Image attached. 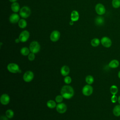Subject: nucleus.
<instances>
[{"instance_id":"obj_1","label":"nucleus","mask_w":120,"mask_h":120,"mask_svg":"<svg viewBox=\"0 0 120 120\" xmlns=\"http://www.w3.org/2000/svg\"><path fill=\"white\" fill-rule=\"evenodd\" d=\"M74 90L72 87L70 85H64L61 89L60 95L65 99L71 98L74 95Z\"/></svg>"},{"instance_id":"obj_2","label":"nucleus","mask_w":120,"mask_h":120,"mask_svg":"<svg viewBox=\"0 0 120 120\" xmlns=\"http://www.w3.org/2000/svg\"><path fill=\"white\" fill-rule=\"evenodd\" d=\"M29 49L31 52L37 53L40 50V45L39 43L36 41H32L30 45Z\"/></svg>"},{"instance_id":"obj_3","label":"nucleus","mask_w":120,"mask_h":120,"mask_svg":"<svg viewBox=\"0 0 120 120\" xmlns=\"http://www.w3.org/2000/svg\"><path fill=\"white\" fill-rule=\"evenodd\" d=\"M7 69L9 72L12 73H17L21 72L19 66L15 63H10L8 64L7 66Z\"/></svg>"},{"instance_id":"obj_4","label":"nucleus","mask_w":120,"mask_h":120,"mask_svg":"<svg viewBox=\"0 0 120 120\" xmlns=\"http://www.w3.org/2000/svg\"><path fill=\"white\" fill-rule=\"evenodd\" d=\"M31 11L30 8L27 6H24L22 7L19 12L20 16L23 18H28L30 15Z\"/></svg>"},{"instance_id":"obj_5","label":"nucleus","mask_w":120,"mask_h":120,"mask_svg":"<svg viewBox=\"0 0 120 120\" xmlns=\"http://www.w3.org/2000/svg\"><path fill=\"white\" fill-rule=\"evenodd\" d=\"M93 91V87L90 84H87L82 88V93L85 96H89L92 94Z\"/></svg>"},{"instance_id":"obj_6","label":"nucleus","mask_w":120,"mask_h":120,"mask_svg":"<svg viewBox=\"0 0 120 120\" xmlns=\"http://www.w3.org/2000/svg\"><path fill=\"white\" fill-rule=\"evenodd\" d=\"M34 76V73L31 71H27L23 74V79L25 82H29L33 79Z\"/></svg>"},{"instance_id":"obj_7","label":"nucleus","mask_w":120,"mask_h":120,"mask_svg":"<svg viewBox=\"0 0 120 120\" xmlns=\"http://www.w3.org/2000/svg\"><path fill=\"white\" fill-rule=\"evenodd\" d=\"M102 45L106 48H109L112 45V40L107 37H103L100 40Z\"/></svg>"},{"instance_id":"obj_8","label":"nucleus","mask_w":120,"mask_h":120,"mask_svg":"<svg viewBox=\"0 0 120 120\" xmlns=\"http://www.w3.org/2000/svg\"><path fill=\"white\" fill-rule=\"evenodd\" d=\"M30 37V33L28 31L25 30L22 31L19 36V38L21 42H26Z\"/></svg>"},{"instance_id":"obj_9","label":"nucleus","mask_w":120,"mask_h":120,"mask_svg":"<svg viewBox=\"0 0 120 120\" xmlns=\"http://www.w3.org/2000/svg\"><path fill=\"white\" fill-rule=\"evenodd\" d=\"M95 10L98 15H103L105 12V6L101 3H98L95 6Z\"/></svg>"},{"instance_id":"obj_10","label":"nucleus","mask_w":120,"mask_h":120,"mask_svg":"<svg viewBox=\"0 0 120 120\" xmlns=\"http://www.w3.org/2000/svg\"><path fill=\"white\" fill-rule=\"evenodd\" d=\"M56 111L60 113H64L67 110V105L63 103H58L56 107Z\"/></svg>"},{"instance_id":"obj_11","label":"nucleus","mask_w":120,"mask_h":120,"mask_svg":"<svg viewBox=\"0 0 120 120\" xmlns=\"http://www.w3.org/2000/svg\"><path fill=\"white\" fill-rule=\"evenodd\" d=\"M60 34L59 31L56 30H53L50 34V39L52 42H56L60 39Z\"/></svg>"},{"instance_id":"obj_12","label":"nucleus","mask_w":120,"mask_h":120,"mask_svg":"<svg viewBox=\"0 0 120 120\" xmlns=\"http://www.w3.org/2000/svg\"><path fill=\"white\" fill-rule=\"evenodd\" d=\"M0 101L2 105H8L10 101V97L7 94H3L0 98Z\"/></svg>"},{"instance_id":"obj_13","label":"nucleus","mask_w":120,"mask_h":120,"mask_svg":"<svg viewBox=\"0 0 120 120\" xmlns=\"http://www.w3.org/2000/svg\"><path fill=\"white\" fill-rule=\"evenodd\" d=\"M20 20V17L17 14H12L9 17V21L11 23H15Z\"/></svg>"},{"instance_id":"obj_14","label":"nucleus","mask_w":120,"mask_h":120,"mask_svg":"<svg viewBox=\"0 0 120 120\" xmlns=\"http://www.w3.org/2000/svg\"><path fill=\"white\" fill-rule=\"evenodd\" d=\"M69 72H70L69 68L67 65L63 66L60 69V73L61 75L63 76H67L69 74Z\"/></svg>"},{"instance_id":"obj_15","label":"nucleus","mask_w":120,"mask_h":120,"mask_svg":"<svg viewBox=\"0 0 120 120\" xmlns=\"http://www.w3.org/2000/svg\"><path fill=\"white\" fill-rule=\"evenodd\" d=\"M79 15L78 12L76 10H73L71 14V20L73 22H75L78 20Z\"/></svg>"},{"instance_id":"obj_16","label":"nucleus","mask_w":120,"mask_h":120,"mask_svg":"<svg viewBox=\"0 0 120 120\" xmlns=\"http://www.w3.org/2000/svg\"><path fill=\"white\" fill-rule=\"evenodd\" d=\"M108 66L112 68H117L119 66V61L117 60H112L109 62Z\"/></svg>"},{"instance_id":"obj_17","label":"nucleus","mask_w":120,"mask_h":120,"mask_svg":"<svg viewBox=\"0 0 120 120\" xmlns=\"http://www.w3.org/2000/svg\"><path fill=\"white\" fill-rule=\"evenodd\" d=\"M11 10L15 13L18 12L20 10V5L16 2H13L11 6Z\"/></svg>"},{"instance_id":"obj_18","label":"nucleus","mask_w":120,"mask_h":120,"mask_svg":"<svg viewBox=\"0 0 120 120\" xmlns=\"http://www.w3.org/2000/svg\"><path fill=\"white\" fill-rule=\"evenodd\" d=\"M113 113L115 116H120V105H116L114 106L112 110Z\"/></svg>"},{"instance_id":"obj_19","label":"nucleus","mask_w":120,"mask_h":120,"mask_svg":"<svg viewBox=\"0 0 120 120\" xmlns=\"http://www.w3.org/2000/svg\"><path fill=\"white\" fill-rule=\"evenodd\" d=\"M95 23L97 25H102L105 22L104 18L102 16H98L95 19Z\"/></svg>"},{"instance_id":"obj_20","label":"nucleus","mask_w":120,"mask_h":120,"mask_svg":"<svg viewBox=\"0 0 120 120\" xmlns=\"http://www.w3.org/2000/svg\"><path fill=\"white\" fill-rule=\"evenodd\" d=\"M18 26L20 28L23 29L26 27L27 25V23L26 21L24 19H21L18 22Z\"/></svg>"},{"instance_id":"obj_21","label":"nucleus","mask_w":120,"mask_h":120,"mask_svg":"<svg viewBox=\"0 0 120 120\" xmlns=\"http://www.w3.org/2000/svg\"><path fill=\"white\" fill-rule=\"evenodd\" d=\"M46 105L48 108L51 109H53L55 108L57 105L56 102L52 100H48L46 103Z\"/></svg>"},{"instance_id":"obj_22","label":"nucleus","mask_w":120,"mask_h":120,"mask_svg":"<svg viewBox=\"0 0 120 120\" xmlns=\"http://www.w3.org/2000/svg\"><path fill=\"white\" fill-rule=\"evenodd\" d=\"M30 50L28 48L26 47H23L21 48L20 50V52L23 55V56H27L30 53Z\"/></svg>"},{"instance_id":"obj_23","label":"nucleus","mask_w":120,"mask_h":120,"mask_svg":"<svg viewBox=\"0 0 120 120\" xmlns=\"http://www.w3.org/2000/svg\"><path fill=\"white\" fill-rule=\"evenodd\" d=\"M100 43V41L98 38H94L91 40V45L93 47H97L99 45Z\"/></svg>"},{"instance_id":"obj_24","label":"nucleus","mask_w":120,"mask_h":120,"mask_svg":"<svg viewBox=\"0 0 120 120\" xmlns=\"http://www.w3.org/2000/svg\"><path fill=\"white\" fill-rule=\"evenodd\" d=\"M94 81V77L90 75H87V76H86L85 77V82H86V83L88 84H91L93 83Z\"/></svg>"},{"instance_id":"obj_25","label":"nucleus","mask_w":120,"mask_h":120,"mask_svg":"<svg viewBox=\"0 0 120 120\" xmlns=\"http://www.w3.org/2000/svg\"><path fill=\"white\" fill-rule=\"evenodd\" d=\"M110 90L111 93L112 95H116L118 92V88L116 85H113L111 86L110 89Z\"/></svg>"},{"instance_id":"obj_26","label":"nucleus","mask_w":120,"mask_h":120,"mask_svg":"<svg viewBox=\"0 0 120 120\" xmlns=\"http://www.w3.org/2000/svg\"><path fill=\"white\" fill-rule=\"evenodd\" d=\"M6 116L8 119H11L14 115V112L11 109H8L6 112Z\"/></svg>"},{"instance_id":"obj_27","label":"nucleus","mask_w":120,"mask_h":120,"mask_svg":"<svg viewBox=\"0 0 120 120\" xmlns=\"http://www.w3.org/2000/svg\"><path fill=\"white\" fill-rule=\"evenodd\" d=\"M112 4L114 8H118L120 7V0H112Z\"/></svg>"},{"instance_id":"obj_28","label":"nucleus","mask_w":120,"mask_h":120,"mask_svg":"<svg viewBox=\"0 0 120 120\" xmlns=\"http://www.w3.org/2000/svg\"><path fill=\"white\" fill-rule=\"evenodd\" d=\"M63 97L61 95H57L55 98V101L58 103H61L63 100Z\"/></svg>"},{"instance_id":"obj_29","label":"nucleus","mask_w":120,"mask_h":120,"mask_svg":"<svg viewBox=\"0 0 120 120\" xmlns=\"http://www.w3.org/2000/svg\"><path fill=\"white\" fill-rule=\"evenodd\" d=\"M64 81L65 83H66L67 84H69L71 82L72 79L70 76L67 75L66 76H65V77L64 78Z\"/></svg>"},{"instance_id":"obj_30","label":"nucleus","mask_w":120,"mask_h":120,"mask_svg":"<svg viewBox=\"0 0 120 120\" xmlns=\"http://www.w3.org/2000/svg\"><path fill=\"white\" fill-rule=\"evenodd\" d=\"M34 54L35 53H32V52H30L29 53V54L28 55V58L29 60L32 61L35 59V56Z\"/></svg>"},{"instance_id":"obj_31","label":"nucleus","mask_w":120,"mask_h":120,"mask_svg":"<svg viewBox=\"0 0 120 120\" xmlns=\"http://www.w3.org/2000/svg\"><path fill=\"white\" fill-rule=\"evenodd\" d=\"M111 101L112 103H116L118 101V98L115 95H113L112 96V97H111Z\"/></svg>"},{"instance_id":"obj_32","label":"nucleus","mask_w":120,"mask_h":120,"mask_svg":"<svg viewBox=\"0 0 120 120\" xmlns=\"http://www.w3.org/2000/svg\"><path fill=\"white\" fill-rule=\"evenodd\" d=\"M20 41V39H19V38H16V39L15 40V43H19Z\"/></svg>"},{"instance_id":"obj_33","label":"nucleus","mask_w":120,"mask_h":120,"mask_svg":"<svg viewBox=\"0 0 120 120\" xmlns=\"http://www.w3.org/2000/svg\"><path fill=\"white\" fill-rule=\"evenodd\" d=\"M118 101L119 104L120 105V96H119V97L118 98Z\"/></svg>"},{"instance_id":"obj_34","label":"nucleus","mask_w":120,"mask_h":120,"mask_svg":"<svg viewBox=\"0 0 120 120\" xmlns=\"http://www.w3.org/2000/svg\"><path fill=\"white\" fill-rule=\"evenodd\" d=\"M10 2H15L16 1H17V0H9Z\"/></svg>"},{"instance_id":"obj_35","label":"nucleus","mask_w":120,"mask_h":120,"mask_svg":"<svg viewBox=\"0 0 120 120\" xmlns=\"http://www.w3.org/2000/svg\"><path fill=\"white\" fill-rule=\"evenodd\" d=\"M74 24V22H73V21H70V25H73Z\"/></svg>"},{"instance_id":"obj_36","label":"nucleus","mask_w":120,"mask_h":120,"mask_svg":"<svg viewBox=\"0 0 120 120\" xmlns=\"http://www.w3.org/2000/svg\"><path fill=\"white\" fill-rule=\"evenodd\" d=\"M118 77H119V78L120 79V71L119 72V73H118Z\"/></svg>"}]
</instances>
